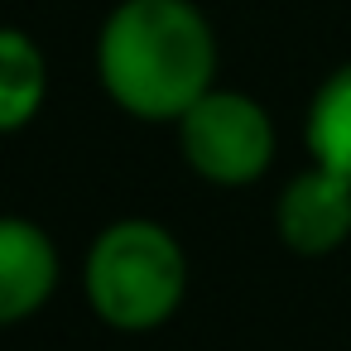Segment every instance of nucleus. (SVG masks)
Wrapping results in <instances>:
<instances>
[{
  "label": "nucleus",
  "instance_id": "nucleus-4",
  "mask_svg": "<svg viewBox=\"0 0 351 351\" xmlns=\"http://www.w3.org/2000/svg\"><path fill=\"white\" fill-rule=\"evenodd\" d=\"M279 236L298 255H327L351 236V178L332 169L298 173L279 197Z\"/></svg>",
  "mask_w": 351,
  "mask_h": 351
},
{
  "label": "nucleus",
  "instance_id": "nucleus-1",
  "mask_svg": "<svg viewBox=\"0 0 351 351\" xmlns=\"http://www.w3.org/2000/svg\"><path fill=\"white\" fill-rule=\"evenodd\" d=\"M106 92L145 121H173L207 97L217 44L188 0H125L97 44Z\"/></svg>",
  "mask_w": 351,
  "mask_h": 351
},
{
  "label": "nucleus",
  "instance_id": "nucleus-7",
  "mask_svg": "<svg viewBox=\"0 0 351 351\" xmlns=\"http://www.w3.org/2000/svg\"><path fill=\"white\" fill-rule=\"evenodd\" d=\"M44 101V58L39 49L15 34L0 29V130H20Z\"/></svg>",
  "mask_w": 351,
  "mask_h": 351
},
{
  "label": "nucleus",
  "instance_id": "nucleus-2",
  "mask_svg": "<svg viewBox=\"0 0 351 351\" xmlns=\"http://www.w3.org/2000/svg\"><path fill=\"white\" fill-rule=\"evenodd\" d=\"M183 284H188L183 250L154 221H121L101 231L87 255V298L121 332L159 327L178 308Z\"/></svg>",
  "mask_w": 351,
  "mask_h": 351
},
{
  "label": "nucleus",
  "instance_id": "nucleus-5",
  "mask_svg": "<svg viewBox=\"0 0 351 351\" xmlns=\"http://www.w3.org/2000/svg\"><path fill=\"white\" fill-rule=\"evenodd\" d=\"M58 284V255L53 241L20 221V217H0V327L29 317Z\"/></svg>",
  "mask_w": 351,
  "mask_h": 351
},
{
  "label": "nucleus",
  "instance_id": "nucleus-3",
  "mask_svg": "<svg viewBox=\"0 0 351 351\" xmlns=\"http://www.w3.org/2000/svg\"><path fill=\"white\" fill-rule=\"evenodd\" d=\"M183 154L212 183H250L269 169V116L241 92H207L183 116Z\"/></svg>",
  "mask_w": 351,
  "mask_h": 351
},
{
  "label": "nucleus",
  "instance_id": "nucleus-6",
  "mask_svg": "<svg viewBox=\"0 0 351 351\" xmlns=\"http://www.w3.org/2000/svg\"><path fill=\"white\" fill-rule=\"evenodd\" d=\"M308 149L322 169L351 178V63L322 82L308 111Z\"/></svg>",
  "mask_w": 351,
  "mask_h": 351
}]
</instances>
